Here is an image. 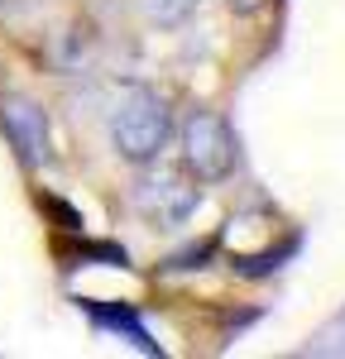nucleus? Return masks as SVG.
<instances>
[{
    "mask_svg": "<svg viewBox=\"0 0 345 359\" xmlns=\"http://www.w3.org/2000/svg\"><path fill=\"white\" fill-rule=\"evenodd\" d=\"M226 5L235 10V15H259V10H264L269 0H226Z\"/></svg>",
    "mask_w": 345,
    "mask_h": 359,
    "instance_id": "obj_4",
    "label": "nucleus"
},
{
    "mask_svg": "<svg viewBox=\"0 0 345 359\" xmlns=\"http://www.w3.org/2000/svg\"><path fill=\"white\" fill-rule=\"evenodd\" d=\"M172 139V111L154 86H125L111 111V144L130 163H154Z\"/></svg>",
    "mask_w": 345,
    "mask_h": 359,
    "instance_id": "obj_1",
    "label": "nucleus"
},
{
    "mask_svg": "<svg viewBox=\"0 0 345 359\" xmlns=\"http://www.w3.org/2000/svg\"><path fill=\"white\" fill-rule=\"evenodd\" d=\"M0 125H5V139L15 144V154L29 168L48 163V154H53V144H48V115L39 111L29 96H5L0 101Z\"/></svg>",
    "mask_w": 345,
    "mask_h": 359,
    "instance_id": "obj_3",
    "label": "nucleus"
},
{
    "mask_svg": "<svg viewBox=\"0 0 345 359\" xmlns=\"http://www.w3.org/2000/svg\"><path fill=\"white\" fill-rule=\"evenodd\" d=\"M182 168L197 182H221L235 168V130L221 111H197L182 120Z\"/></svg>",
    "mask_w": 345,
    "mask_h": 359,
    "instance_id": "obj_2",
    "label": "nucleus"
}]
</instances>
